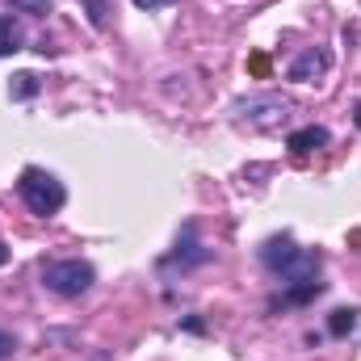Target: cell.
<instances>
[{"mask_svg":"<svg viewBox=\"0 0 361 361\" xmlns=\"http://www.w3.org/2000/svg\"><path fill=\"white\" fill-rule=\"evenodd\" d=\"M8 353H17V341H13V336L0 328V357H8Z\"/></svg>","mask_w":361,"mask_h":361,"instance_id":"obj_11","label":"cell"},{"mask_svg":"<svg viewBox=\"0 0 361 361\" xmlns=\"http://www.w3.org/2000/svg\"><path fill=\"white\" fill-rule=\"evenodd\" d=\"M17 4H25L30 13H47V0H17Z\"/></svg>","mask_w":361,"mask_h":361,"instance_id":"obj_13","label":"cell"},{"mask_svg":"<svg viewBox=\"0 0 361 361\" xmlns=\"http://www.w3.org/2000/svg\"><path fill=\"white\" fill-rule=\"evenodd\" d=\"M4 265H8V244L0 240V269H4Z\"/></svg>","mask_w":361,"mask_h":361,"instance_id":"obj_14","label":"cell"},{"mask_svg":"<svg viewBox=\"0 0 361 361\" xmlns=\"http://www.w3.org/2000/svg\"><path fill=\"white\" fill-rule=\"evenodd\" d=\"M34 92H38V76H34V72L13 76V85H8V97H13V101H30Z\"/></svg>","mask_w":361,"mask_h":361,"instance_id":"obj_8","label":"cell"},{"mask_svg":"<svg viewBox=\"0 0 361 361\" xmlns=\"http://www.w3.org/2000/svg\"><path fill=\"white\" fill-rule=\"evenodd\" d=\"M353 324H357V311H332L328 332H332V336H345V332H353Z\"/></svg>","mask_w":361,"mask_h":361,"instance_id":"obj_9","label":"cell"},{"mask_svg":"<svg viewBox=\"0 0 361 361\" xmlns=\"http://www.w3.org/2000/svg\"><path fill=\"white\" fill-rule=\"evenodd\" d=\"M21 47H25V34H21V25H17V17H0V59L17 55Z\"/></svg>","mask_w":361,"mask_h":361,"instance_id":"obj_7","label":"cell"},{"mask_svg":"<svg viewBox=\"0 0 361 361\" xmlns=\"http://www.w3.org/2000/svg\"><path fill=\"white\" fill-rule=\"evenodd\" d=\"M130 4H135V8H147V13H152V8H164V4H173V0H130Z\"/></svg>","mask_w":361,"mask_h":361,"instance_id":"obj_12","label":"cell"},{"mask_svg":"<svg viewBox=\"0 0 361 361\" xmlns=\"http://www.w3.org/2000/svg\"><path fill=\"white\" fill-rule=\"evenodd\" d=\"M328 143H332V135H328L324 126H302V130H294V135L286 139V147L298 152V156H302V152H315V147H328Z\"/></svg>","mask_w":361,"mask_h":361,"instance_id":"obj_6","label":"cell"},{"mask_svg":"<svg viewBox=\"0 0 361 361\" xmlns=\"http://www.w3.org/2000/svg\"><path fill=\"white\" fill-rule=\"evenodd\" d=\"M89 17H92V25H105L109 21V4L105 0H89Z\"/></svg>","mask_w":361,"mask_h":361,"instance_id":"obj_10","label":"cell"},{"mask_svg":"<svg viewBox=\"0 0 361 361\" xmlns=\"http://www.w3.org/2000/svg\"><path fill=\"white\" fill-rule=\"evenodd\" d=\"M328 68H332V55H328L324 47H311V51H302V55L290 63V80H302V85H307V80L324 76Z\"/></svg>","mask_w":361,"mask_h":361,"instance_id":"obj_4","label":"cell"},{"mask_svg":"<svg viewBox=\"0 0 361 361\" xmlns=\"http://www.w3.org/2000/svg\"><path fill=\"white\" fill-rule=\"evenodd\" d=\"M17 193H21V202L34 210V214H59L63 210V202H68V189H63V180L51 177L47 169H25L21 180H17Z\"/></svg>","mask_w":361,"mask_h":361,"instance_id":"obj_1","label":"cell"},{"mask_svg":"<svg viewBox=\"0 0 361 361\" xmlns=\"http://www.w3.org/2000/svg\"><path fill=\"white\" fill-rule=\"evenodd\" d=\"M92 281H97V269L89 261H47L42 265V286L63 294V298H76V294L92 290Z\"/></svg>","mask_w":361,"mask_h":361,"instance_id":"obj_2","label":"cell"},{"mask_svg":"<svg viewBox=\"0 0 361 361\" xmlns=\"http://www.w3.org/2000/svg\"><path fill=\"white\" fill-rule=\"evenodd\" d=\"M294 257H298V244H294L290 235H273V240H265V248H261V261H265L273 273L281 269L286 261H294Z\"/></svg>","mask_w":361,"mask_h":361,"instance_id":"obj_5","label":"cell"},{"mask_svg":"<svg viewBox=\"0 0 361 361\" xmlns=\"http://www.w3.org/2000/svg\"><path fill=\"white\" fill-rule=\"evenodd\" d=\"M353 122H357V130H361V101H357V109H353Z\"/></svg>","mask_w":361,"mask_h":361,"instance_id":"obj_15","label":"cell"},{"mask_svg":"<svg viewBox=\"0 0 361 361\" xmlns=\"http://www.w3.org/2000/svg\"><path fill=\"white\" fill-rule=\"evenodd\" d=\"M235 114H240L248 126H257V130H277V126H286V118H290V101L277 97V92H261V97L240 101Z\"/></svg>","mask_w":361,"mask_h":361,"instance_id":"obj_3","label":"cell"}]
</instances>
